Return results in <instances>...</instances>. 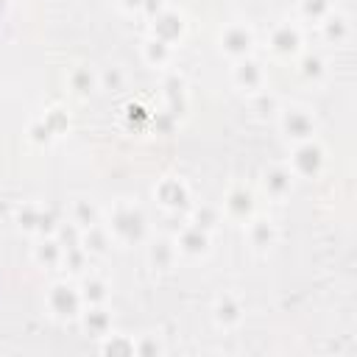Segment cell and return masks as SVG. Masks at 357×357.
<instances>
[{"instance_id": "6da1fadb", "label": "cell", "mask_w": 357, "mask_h": 357, "mask_svg": "<svg viewBox=\"0 0 357 357\" xmlns=\"http://www.w3.org/2000/svg\"><path fill=\"white\" fill-rule=\"evenodd\" d=\"M109 229L120 240H137L142 234V229H145V218H142V212L137 206L117 204L114 212H112V218H109Z\"/></svg>"}, {"instance_id": "7a4b0ae2", "label": "cell", "mask_w": 357, "mask_h": 357, "mask_svg": "<svg viewBox=\"0 0 357 357\" xmlns=\"http://www.w3.org/2000/svg\"><path fill=\"white\" fill-rule=\"evenodd\" d=\"M220 45H223V50H226L229 56L243 59V56H248V50H251V45H254V33H251V28H245V25H229V28L223 31V36H220Z\"/></svg>"}, {"instance_id": "3957f363", "label": "cell", "mask_w": 357, "mask_h": 357, "mask_svg": "<svg viewBox=\"0 0 357 357\" xmlns=\"http://www.w3.org/2000/svg\"><path fill=\"white\" fill-rule=\"evenodd\" d=\"M206 245H209L206 229H201V226H195V223L184 226V229L178 231V237H176V251H181V254H187V257H198V254H204Z\"/></svg>"}, {"instance_id": "277c9868", "label": "cell", "mask_w": 357, "mask_h": 357, "mask_svg": "<svg viewBox=\"0 0 357 357\" xmlns=\"http://www.w3.org/2000/svg\"><path fill=\"white\" fill-rule=\"evenodd\" d=\"M282 128L293 139H310L312 131H315V123L307 114V109H287L284 117H282Z\"/></svg>"}, {"instance_id": "5b68a950", "label": "cell", "mask_w": 357, "mask_h": 357, "mask_svg": "<svg viewBox=\"0 0 357 357\" xmlns=\"http://www.w3.org/2000/svg\"><path fill=\"white\" fill-rule=\"evenodd\" d=\"M81 301H84L81 293L73 290V287H67V284H56V287L50 290V298H47V304H50V310H53L56 315H73Z\"/></svg>"}, {"instance_id": "8992f818", "label": "cell", "mask_w": 357, "mask_h": 357, "mask_svg": "<svg viewBox=\"0 0 357 357\" xmlns=\"http://www.w3.org/2000/svg\"><path fill=\"white\" fill-rule=\"evenodd\" d=\"M321 159H324V156H321V148L304 139V145H298V151H296V156H293V165H296V170H298V173L310 176V173H315V170H318Z\"/></svg>"}, {"instance_id": "52a82bcc", "label": "cell", "mask_w": 357, "mask_h": 357, "mask_svg": "<svg viewBox=\"0 0 357 357\" xmlns=\"http://www.w3.org/2000/svg\"><path fill=\"white\" fill-rule=\"evenodd\" d=\"M156 192V198H159V204H165V206H181L184 201H187V187L181 184V181H176V178H165V181H159V187L153 190Z\"/></svg>"}, {"instance_id": "ba28073f", "label": "cell", "mask_w": 357, "mask_h": 357, "mask_svg": "<svg viewBox=\"0 0 357 357\" xmlns=\"http://www.w3.org/2000/svg\"><path fill=\"white\" fill-rule=\"evenodd\" d=\"M226 212L231 215V218H248L251 212H254V198H251V192L245 190V187H234L229 195H226Z\"/></svg>"}, {"instance_id": "9c48e42d", "label": "cell", "mask_w": 357, "mask_h": 357, "mask_svg": "<svg viewBox=\"0 0 357 357\" xmlns=\"http://www.w3.org/2000/svg\"><path fill=\"white\" fill-rule=\"evenodd\" d=\"M298 45H301V36H298L296 28H290V25H276V28H273V33H271V47H273L276 53H293Z\"/></svg>"}, {"instance_id": "30bf717a", "label": "cell", "mask_w": 357, "mask_h": 357, "mask_svg": "<svg viewBox=\"0 0 357 357\" xmlns=\"http://www.w3.org/2000/svg\"><path fill=\"white\" fill-rule=\"evenodd\" d=\"M234 81H237L240 86H245V89H259V84H262V70H259V64L251 61V59H243V61L234 67Z\"/></svg>"}, {"instance_id": "8fae6325", "label": "cell", "mask_w": 357, "mask_h": 357, "mask_svg": "<svg viewBox=\"0 0 357 357\" xmlns=\"http://www.w3.org/2000/svg\"><path fill=\"white\" fill-rule=\"evenodd\" d=\"M215 318H218L220 326H234V324L240 321V304H237L231 296L218 298V304H215Z\"/></svg>"}, {"instance_id": "7c38bea8", "label": "cell", "mask_w": 357, "mask_h": 357, "mask_svg": "<svg viewBox=\"0 0 357 357\" xmlns=\"http://www.w3.org/2000/svg\"><path fill=\"white\" fill-rule=\"evenodd\" d=\"M248 237H251V243H254L257 248L271 245V243H273V226H271V220H262V218L251 220V226H248Z\"/></svg>"}, {"instance_id": "4fadbf2b", "label": "cell", "mask_w": 357, "mask_h": 357, "mask_svg": "<svg viewBox=\"0 0 357 357\" xmlns=\"http://www.w3.org/2000/svg\"><path fill=\"white\" fill-rule=\"evenodd\" d=\"M290 173L287 170H271V173H265V190L271 192V195H284L287 190H290Z\"/></svg>"}, {"instance_id": "5bb4252c", "label": "cell", "mask_w": 357, "mask_h": 357, "mask_svg": "<svg viewBox=\"0 0 357 357\" xmlns=\"http://www.w3.org/2000/svg\"><path fill=\"white\" fill-rule=\"evenodd\" d=\"M73 220H75L78 226L89 229V226L98 223V209H95L92 204H86V201H75V206H73Z\"/></svg>"}, {"instance_id": "9a60e30c", "label": "cell", "mask_w": 357, "mask_h": 357, "mask_svg": "<svg viewBox=\"0 0 357 357\" xmlns=\"http://www.w3.org/2000/svg\"><path fill=\"white\" fill-rule=\"evenodd\" d=\"M106 243H109V240H106V231H103L98 223H95V226H89V229H86V234H84V240H81V245H84L86 251H103V248H106Z\"/></svg>"}, {"instance_id": "2e32d148", "label": "cell", "mask_w": 357, "mask_h": 357, "mask_svg": "<svg viewBox=\"0 0 357 357\" xmlns=\"http://www.w3.org/2000/svg\"><path fill=\"white\" fill-rule=\"evenodd\" d=\"M70 86H73L78 95H86V92H92V86H95V75H92L89 70L78 67V70L70 75Z\"/></svg>"}, {"instance_id": "e0dca14e", "label": "cell", "mask_w": 357, "mask_h": 357, "mask_svg": "<svg viewBox=\"0 0 357 357\" xmlns=\"http://www.w3.org/2000/svg\"><path fill=\"white\" fill-rule=\"evenodd\" d=\"M145 53H148V59H151V61L162 64V61H167V59H170V45H167L165 39H151V42L145 45Z\"/></svg>"}, {"instance_id": "ac0fdd59", "label": "cell", "mask_w": 357, "mask_h": 357, "mask_svg": "<svg viewBox=\"0 0 357 357\" xmlns=\"http://www.w3.org/2000/svg\"><path fill=\"white\" fill-rule=\"evenodd\" d=\"M173 254H176V248H173L170 243H156V245L151 248V259H153V265L162 268V271L170 265V257H173Z\"/></svg>"}, {"instance_id": "d6986e66", "label": "cell", "mask_w": 357, "mask_h": 357, "mask_svg": "<svg viewBox=\"0 0 357 357\" xmlns=\"http://www.w3.org/2000/svg\"><path fill=\"white\" fill-rule=\"evenodd\" d=\"M106 296V284L100 282V279H95V276H89L86 282H84V290H81V298H86L89 304L92 301H100Z\"/></svg>"}, {"instance_id": "ffe728a7", "label": "cell", "mask_w": 357, "mask_h": 357, "mask_svg": "<svg viewBox=\"0 0 357 357\" xmlns=\"http://www.w3.org/2000/svg\"><path fill=\"white\" fill-rule=\"evenodd\" d=\"M329 0H304L301 3V11L307 14V17H315V20H324V17H329Z\"/></svg>"}, {"instance_id": "44dd1931", "label": "cell", "mask_w": 357, "mask_h": 357, "mask_svg": "<svg viewBox=\"0 0 357 357\" xmlns=\"http://www.w3.org/2000/svg\"><path fill=\"white\" fill-rule=\"evenodd\" d=\"M215 218H218V212L215 209H209V206H204V209H198L195 212V226H201V229H212L215 226Z\"/></svg>"}, {"instance_id": "7402d4cb", "label": "cell", "mask_w": 357, "mask_h": 357, "mask_svg": "<svg viewBox=\"0 0 357 357\" xmlns=\"http://www.w3.org/2000/svg\"><path fill=\"white\" fill-rule=\"evenodd\" d=\"M142 3H145V0H123L126 8H137V6H142Z\"/></svg>"}]
</instances>
